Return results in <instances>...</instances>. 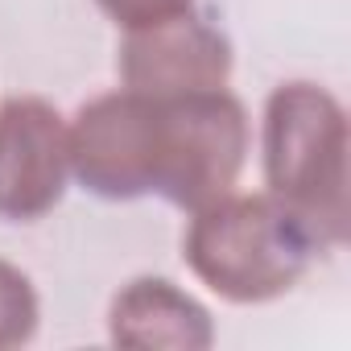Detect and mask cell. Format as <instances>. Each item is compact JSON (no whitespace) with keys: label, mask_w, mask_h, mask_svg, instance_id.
I'll list each match as a JSON object with an SVG mask.
<instances>
[{"label":"cell","mask_w":351,"mask_h":351,"mask_svg":"<svg viewBox=\"0 0 351 351\" xmlns=\"http://www.w3.org/2000/svg\"><path fill=\"white\" fill-rule=\"evenodd\" d=\"M326 252L314 228L265 195H223L199 211H191V228L182 236L186 269L223 302L261 306L289 293Z\"/></svg>","instance_id":"cell-1"},{"label":"cell","mask_w":351,"mask_h":351,"mask_svg":"<svg viewBox=\"0 0 351 351\" xmlns=\"http://www.w3.org/2000/svg\"><path fill=\"white\" fill-rule=\"evenodd\" d=\"M261 165L273 199L293 207L322 248L347 244V112L306 79L273 87L261 124Z\"/></svg>","instance_id":"cell-2"},{"label":"cell","mask_w":351,"mask_h":351,"mask_svg":"<svg viewBox=\"0 0 351 351\" xmlns=\"http://www.w3.org/2000/svg\"><path fill=\"white\" fill-rule=\"evenodd\" d=\"M153 99V95H149ZM248 112L228 91L153 99V191L178 211H199L236 191L248 161Z\"/></svg>","instance_id":"cell-3"},{"label":"cell","mask_w":351,"mask_h":351,"mask_svg":"<svg viewBox=\"0 0 351 351\" xmlns=\"http://www.w3.org/2000/svg\"><path fill=\"white\" fill-rule=\"evenodd\" d=\"M71 173L83 191L108 203H132L153 191V99L141 91H108L66 124Z\"/></svg>","instance_id":"cell-4"},{"label":"cell","mask_w":351,"mask_h":351,"mask_svg":"<svg viewBox=\"0 0 351 351\" xmlns=\"http://www.w3.org/2000/svg\"><path fill=\"white\" fill-rule=\"evenodd\" d=\"M71 182V136L62 112L42 95L0 104V219H46Z\"/></svg>","instance_id":"cell-5"},{"label":"cell","mask_w":351,"mask_h":351,"mask_svg":"<svg viewBox=\"0 0 351 351\" xmlns=\"http://www.w3.org/2000/svg\"><path fill=\"white\" fill-rule=\"evenodd\" d=\"M116 71L128 91L153 99L215 91L232 79V42L191 9L173 21L132 29L120 46Z\"/></svg>","instance_id":"cell-6"},{"label":"cell","mask_w":351,"mask_h":351,"mask_svg":"<svg viewBox=\"0 0 351 351\" xmlns=\"http://www.w3.org/2000/svg\"><path fill=\"white\" fill-rule=\"evenodd\" d=\"M108 339L141 351H203L215 343V322L199 298L178 289L169 277H132L108 306Z\"/></svg>","instance_id":"cell-7"},{"label":"cell","mask_w":351,"mask_h":351,"mask_svg":"<svg viewBox=\"0 0 351 351\" xmlns=\"http://www.w3.org/2000/svg\"><path fill=\"white\" fill-rule=\"evenodd\" d=\"M38 322H42V302L34 281L17 265L0 261V351L29 343L38 335Z\"/></svg>","instance_id":"cell-8"},{"label":"cell","mask_w":351,"mask_h":351,"mask_svg":"<svg viewBox=\"0 0 351 351\" xmlns=\"http://www.w3.org/2000/svg\"><path fill=\"white\" fill-rule=\"evenodd\" d=\"M95 5L124 29H149V25H161V21H173L195 9V0H95Z\"/></svg>","instance_id":"cell-9"}]
</instances>
